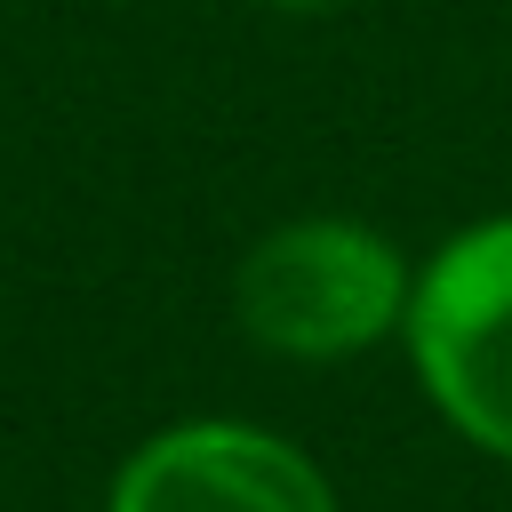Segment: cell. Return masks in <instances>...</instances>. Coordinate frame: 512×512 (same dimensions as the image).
Returning <instances> with one entry per match:
<instances>
[{"label":"cell","mask_w":512,"mask_h":512,"mask_svg":"<svg viewBox=\"0 0 512 512\" xmlns=\"http://www.w3.org/2000/svg\"><path fill=\"white\" fill-rule=\"evenodd\" d=\"M400 336L432 408L472 448L512 464V216L464 224L432 248Z\"/></svg>","instance_id":"7a4b0ae2"},{"label":"cell","mask_w":512,"mask_h":512,"mask_svg":"<svg viewBox=\"0 0 512 512\" xmlns=\"http://www.w3.org/2000/svg\"><path fill=\"white\" fill-rule=\"evenodd\" d=\"M112 512H336V496L296 440L264 424L200 416L152 432L120 464Z\"/></svg>","instance_id":"3957f363"},{"label":"cell","mask_w":512,"mask_h":512,"mask_svg":"<svg viewBox=\"0 0 512 512\" xmlns=\"http://www.w3.org/2000/svg\"><path fill=\"white\" fill-rule=\"evenodd\" d=\"M416 272L408 256L360 224V216H296L272 224L240 272H232V312L240 328L280 352V360H344L368 352L408 320Z\"/></svg>","instance_id":"6da1fadb"},{"label":"cell","mask_w":512,"mask_h":512,"mask_svg":"<svg viewBox=\"0 0 512 512\" xmlns=\"http://www.w3.org/2000/svg\"><path fill=\"white\" fill-rule=\"evenodd\" d=\"M280 8H328V0H280Z\"/></svg>","instance_id":"277c9868"}]
</instances>
